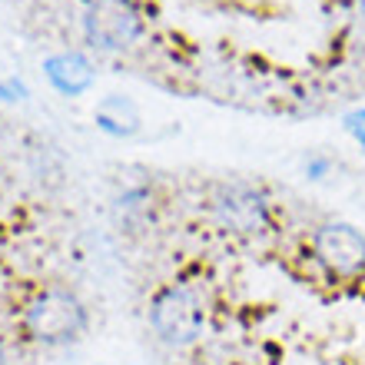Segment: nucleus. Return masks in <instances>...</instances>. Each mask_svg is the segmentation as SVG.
Returning <instances> with one entry per match:
<instances>
[{"label":"nucleus","instance_id":"obj_6","mask_svg":"<svg viewBox=\"0 0 365 365\" xmlns=\"http://www.w3.org/2000/svg\"><path fill=\"white\" fill-rule=\"evenodd\" d=\"M50 83L67 96H77L93 83V67L83 53H57V57H47L43 63Z\"/></svg>","mask_w":365,"mask_h":365},{"label":"nucleus","instance_id":"obj_2","mask_svg":"<svg viewBox=\"0 0 365 365\" xmlns=\"http://www.w3.org/2000/svg\"><path fill=\"white\" fill-rule=\"evenodd\" d=\"M150 322H153L156 336L166 346H192L202 336L206 326V312L196 292L186 286H166L160 296L153 299L150 309Z\"/></svg>","mask_w":365,"mask_h":365},{"label":"nucleus","instance_id":"obj_11","mask_svg":"<svg viewBox=\"0 0 365 365\" xmlns=\"http://www.w3.org/2000/svg\"><path fill=\"white\" fill-rule=\"evenodd\" d=\"M359 10H362V17H365V0H359Z\"/></svg>","mask_w":365,"mask_h":365},{"label":"nucleus","instance_id":"obj_1","mask_svg":"<svg viewBox=\"0 0 365 365\" xmlns=\"http://www.w3.org/2000/svg\"><path fill=\"white\" fill-rule=\"evenodd\" d=\"M24 326L43 346H67L83 336L87 329V309L67 289H47L27 306Z\"/></svg>","mask_w":365,"mask_h":365},{"label":"nucleus","instance_id":"obj_4","mask_svg":"<svg viewBox=\"0 0 365 365\" xmlns=\"http://www.w3.org/2000/svg\"><path fill=\"white\" fill-rule=\"evenodd\" d=\"M316 256L339 276H356L365 269V236L349 222H326L316 232Z\"/></svg>","mask_w":365,"mask_h":365},{"label":"nucleus","instance_id":"obj_3","mask_svg":"<svg viewBox=\"0 0 365 365\" xmlns=\"http://www.w3.org/2000/svg\"><path fill=\"white\" fill-rule=\"evenodd\" d=\"M83 34L100 50H123L143 34V20L126 0H93L83 17Z\"/></svg>","mask_w":365,"mask_h":365},{"label":"nucleus","instance_id":"obj_9","mask_svg":"<svg viewBox=\"0 0 365 365\" xmlns=\"http://www.w3.org/2000/svg\"><path fill=\"white\" fill-rule=\"evenodd\" d=\"M346 126L352 130V133L365 130V110H362V113H349V116H346Z\"/></svg>","mask_w":365,"mask_h":365},{"label":"nucleus","instance_id":"obj_8","mask_svg":"<svg viewBox=\"0 0 365 365\" xmlns=\"http://www.w3.org/2000/svg\"><path fill=\"white\" fill-rule=\"evenodd\" d=\"M24 96H27L24 83H14V80H10V83H0V100H24Z\"/></svg>","mask_w":365,"mask_h":365},{"label":"nucleus","instance_id":"obj_10","mask_svg":"<svg viewBox=\"0 0 365 365\" xmlns=\"http://www.w3.org/2000/svg\"><path fill=\"white\" fill-rule=\"evenodd\" d=\"M356 136H359V143H362V146H365V130H359V133H356Z\"/></svg>","mask_w":365,"mask_h":365},{"label":"nucleus","instance_id":"obj_5","mask_svg":"<svg viewBox=\"0 0 365 365\" xmlns=\"http://www.w3.org/2000/svg\"><path fill=\"white\" fill-rule=\"evenodd\" d=\"M212 206H216L222 226L240 236H256L269 226V206L262 200V192L250 190V186H222Z\"/></svg>","mask_w":365,"mask_h":365},{"label":"nucleus","instance_id":"obj_7","mask_svg":"<svg viewBox=\"0 0 365 365\" xmlns=\"http://www.w3.org/2000/svg\"><path fill=\"white\" fill-rule=\"evenodd\" d=\"M96 126L113 136H133L140 130V113L126 96H103L96 106Z\"/></svg>","mask_w":365,"mask_h":365}]
</instances>
